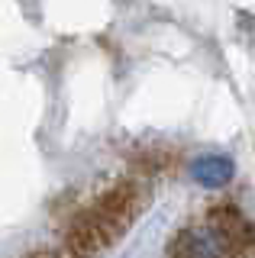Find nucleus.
Masks as SVG:
<instances>
[{
    "label": "nucleus",
    "mask_w": 255,
    "mask_h": 258,
    "mask_svg": "<svg viewBox=\"0 0 255 258\" xmlns=\"http://www.w3.org/2000/svg\"><path fill=\"white\" fill-rule=\"evenodd\" d=\"M123 232H126L123 226H116L113 220H107V216L97 213L94 207H84L81 213L71 216L61 245L71 248L78 258H94V255L107 252L110 245H116Z\"/></svg>",
    "instance_id": "nucleus-1"
},
{
    "label": "nucleus",
    "mask_w": 255,
    "mask_h": 258,
    "mask_svg": "<svg viewBox=\"0 0 255 258\" xmlns=\"http://www.w3.org/2000/svg\"><path fill=\"white\" fill-rule=\"evenodd\" d=\"M229 252H233L229 239L210 223L181 229L168 245V258H226Z\"/></svg>",
    "instance_id": "nucleus-2"
},
{
    "label": "nucleus",
    "mask_w": 255,
    "mask_h": 258,
    "mask_svg": "<svg viewBox=\"0 0 255 258\" xmlns=\"http://www.w3.org/2000/svg\"><path fill=\"white\" fill-rule=\"evenodd\" d=\"M139 204H142V197H139V187L133 181H116V184H110L103 194H97V200H94V210L97 213H103L107 220H113L116 226H130L133 220H136V213H139Z\"/></svg>",
    "instance_id": "nucleus-3"
},
{
    "label": "nucleus",
    "mask_w": 255,
    "mask_h": 258,
    "mask_svg": "<svg viewBox=\"0 0 255 258\" xmlns=\"http://www.w3.org/2000/svg\"><path fill=\"white\" fill-rule=\"evenodd\" d=\"M190 177H194L201 187H210V190H220L226 184H233L236 177V161L223 152H204L190 161Z\"/></svg>",
    "instance_id": "nucleus-4"
},
{
    "label": "nucleus",
    "mask_w": 255,
    "mask_h": 258,
    "mask_svg": "<svg viewBox=\"0 0 255 258\" xmlns=\"http://www.w3.org/2000/svg\"><path fill=\"white\" fill-rule=\"evenodd\" d=\"M133 165H136L139 171H146V174H162L165 168L171 165V152H165V149H146L142 155H136Z\"/></svg>",
    "instance_id": "nucleus-5"
},
{
    "label": "nucleus",
    "mask_w": 255,
    "mask_h": 258,
    "mask_svg": "<svg viewBox=\"0 0 255 258\" xmlns=\"http://www.w3.org/2000/svg\"><path fill=\"white\" fill-rule=\"evenodd\" d=\"M26 258H78L71 248L65 245H58V248H36V252H29Z\"/></svg>",
    "instance_id": "nucleus-6"
}]
</instances>
